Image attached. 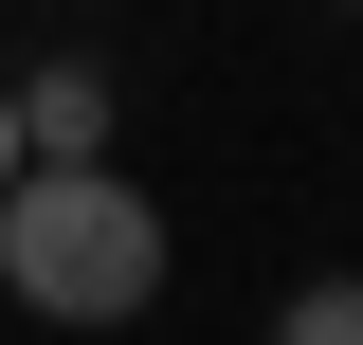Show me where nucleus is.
Listing matches in <instances>:
<instances>
[{"mask_svg": "<svg viewBox=\"0 0 363 345\" xmlns=\"http://www.w3.org/2000/svg\"><path fill=\"white\" fill-rule=\"evenodd\" d=\"M272 345H363V273H327V291H291V309H272Z\"/></svg>", "mask_w": 363, "mask_h": 345, "instance_id": "7ed1b4c3", "label": "nucleus"}, {"mask_svg": "<svg viewBox=\"0 0 363 345\" xmlns=\"http://www.w3.org/2000/svg\"><path fill=\"white\" fill-rule=\"evenodd\" d=\"M18 164H37V146H18V73H0V200H18Z\"/></svg>", "mask_w": 363, "mask_h": 345, "instance_id": "20e7f679", "label": "nucleus"}, {"mask_svg": "<svg viewBox=\"0 0 363 345\" xmlns=\"http://www.w3.org/2000/svg\"><path fill=\"white\" fill-rule=\"evenodd\" d=\"M0 309H18V291H0Z\"/></svg>", "mask_w": 363, "mask_h": 345, "instance_id": "423d86ee", "label": "nucleus"}, {"mask_svg": "<svg viewBox=\"0 0 363 345\" xmlns=\"http://www.w3.org/2000/svg\"><path fill=\"white\" fill-rule=\"evenodd\" d=\"M18 146H37V164H109V73H91V55L18 73Z\"/></svg>", "mask_w": 363, "mask_h": 345, "instance_id": "f03ea898", "label": "nucleus"}, {"mask_svg": "<svg viewBox=\"0 0 363 345\" xmlns=\"http://www.w3.org/2000/svg\"><path fill=\"white\" fill-rule=\"evenodd\" d=\"M345 18H363V0H345Z\"/></svg>", "mask_w": 363, "mask_h": 345, "instance_id": "39448f33", "label": "nucleus"}, {"mask_svg": "<svg viewBox=\"0 0 363 345\" xmlns=\"http://www.w3.org/2000/svg\"><path fill=\"white\" fill-rule=\"evenodd\" d=\"M0 291L37 309V327H145L164 291V200L128 164H18L0 200Z\"/></svg>", "mask_w": 363, "mask_h": 345, "instance_id": "f257e3e1", "label": "nucleus"}]
</instances>
